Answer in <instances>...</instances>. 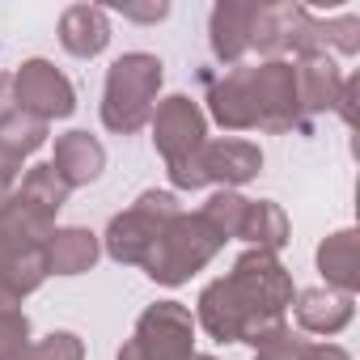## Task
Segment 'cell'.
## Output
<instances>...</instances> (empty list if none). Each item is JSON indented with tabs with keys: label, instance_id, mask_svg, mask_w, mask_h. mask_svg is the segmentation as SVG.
<instances>
[{
	"label": "cell",
	"instance_id": "1",
	"mask_svg": "<svg viewBox=\"0 0 360 360\" xmlns=\"http://www.w3.org/2000/svg\"><path fill=\"white\" fill-rule=\"evenodd\" d=\"M157 85V64L148 56H131L115 64L110 77V102H106V123L110 127H136L144 119V102Z\"/></svg>",
	"mask_w": 360,
	"mask_h": 360
},
{
	"label": "cell",
	"instance_id": "2",
	"mask_svg": "<svg viewBox=\"0 0 360 360\" xmlns=\"http://www.w3.org/2000/svg\"><path fill=\"white\" fill-rule=\"evenodd\" d=\"M18 94H22V102H30V106H39V110H56V115H64V110H72V94H68V85L47 68V64H26L22 68V77H18Z\"/></svg>",
	"mask_w": 360,
	"mask_h": 360
},
{
	"label": "cell",
	"instance_id": "3",
	"mask_svg": "<svg viewBox=\"0 0 360 360\" xmlns=\"http://www.w3.org/2000/svg\"><path fill=\"white\" fill-rule=\"evenodd\" d=\"M64 43L77 51V56H89L106 43V26H102V13L94 9H72L64 18Z\"/></svg>",
	"mask_w": 360,
	"mask_h": 360
},
{
	"label": "cell",
	"instance_id": "4",
	"mask_svg": "<svg viewBox=\"0 0 360 360\" xmlns=\"http://www.w3.org/2000/svg\"><path fill=\"white\" fill-rule=\"evenodd\" d=\"M56 157H60V169H68V178H94L102 165V148L89 136H68Z\"/></svg>",
	"mask_w": 360,
	"mask_h": 360
},
{
	"label": "cell",
	"instance_id": "5",
	"mask_svg": "<svg viewBox=\"0 0 360 360\" xmlns=\"http://www.w3.org/2000/svg\"><path fill=\"white\" fill-rule=\"evenodd\" d=\"M56 267L60 271H81L89 259H94V242H89V233H81V229H72V233H60V242H56Z\"/></svg>",
	"mask_w": 360,
	"mask_h": 360
}]
</instances>
